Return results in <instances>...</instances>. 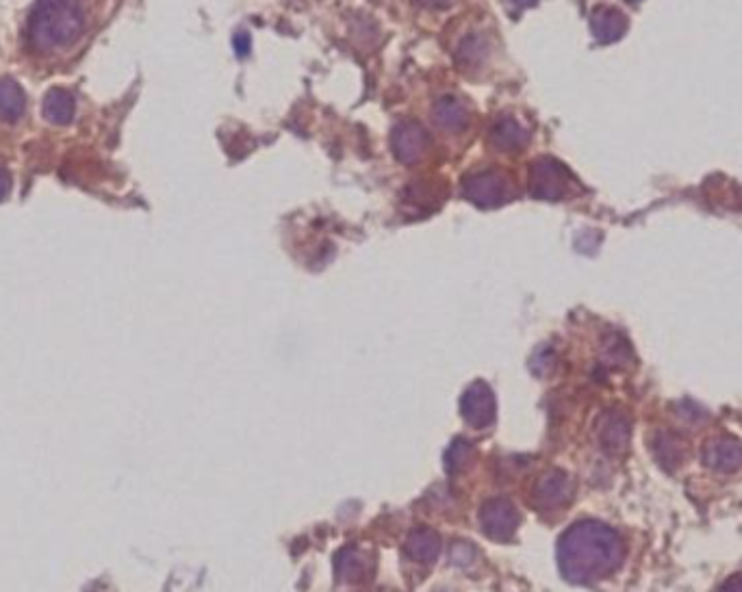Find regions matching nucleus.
<instances>
[{
	"label": "nucleus",
	"mask_w": 742,
	"mask_h": 592,
	"mask_svg": "<svg viewBox=\"0 0 742 592\" xmlns=\"http://www.w3.org/2000/svg\"><path fill=\"white\" fill-rule=\"evenodd\" d=\"M625 558V543L606 523H573L558 540L560 571L573 584H593L610 577Z\"/></svg>",
	"instance_id": "f257e3e1"
},
{
	"label": "nucleus",
	"mask_w": 742,
	"mask_h": 592,
	"mask_svg": "<svg viewBox=\"0 0 742 592\" xmlns=\"http://www.w3.org/2000/svg\"><path fill=\"white\" fill-rule=\"evenodd\" d=\"M85 33V9L81 0H37L29 24V46L50 55L66 50Z\"/></svg>",
	"instance_id": "f03ea898"
},
{
	"label": "nucleus",
	"mask_w": 742,
	"mask_h": 592,
	"mask_svg": "<svg viewBox=\"0 0 742 592\" xmlns=\"http://www.w3.org/2000/svg\"><path fill=\"white\" fill-rule=\"evenodd\" d=\"M463 193L469 202L478 204L480 209L502 207L510 198V180L495 170L469 174L463 180Z\"/></svg>",
	"instance_id": "7ed1b4c3"
},
{
	"label": "nucleus",
	"mask_w": 742,
	"mask_h": 592,
	"mask_svg": "<svg viewBox=\"0 0 742 592\" xmlns=\"http://www.w3.org/2000/svg\"><path fill=\"white\" fill-rule=\"evenodd\" d=\"M519 510L513 501L506 497L489 499L480 510V525L484 534L497 543H508L519 530Z\"/></svg>",
	"instance_id": "20e7f679"
},
{
	"label": "nucleus",
	"mask_w": 742,
	"mask_h": 592,
	"mask_svg": "<svg viewBox=\"0 0 742 592\" xmlns=\"http://www.w3.org/2000/svg\"><path fill=\"white\" fill-rule=\"evenodd\" d=\"M571 176L567 167H562L554 159H539L530 172V191L536 198L560 200L567 196Z\"/></svg>",
	"instance_id": "39448f33"
},
{
	"label": "nucleus",
	"mask_w": 742,
	"mask_h": 592,
	"mask_svg": "<svg viewBox=\"0 0 742 592\" xmlns=\"http://www.w3.org/2000/svg\"><path fill=\"white\" fill-rule=\"evenodd\" d=\"M495 395L491 386L478 380L460 397V415L473 428H489L495 421Z\"/></svg>",
	"instance_id": "423d86ee"
},
{
	"label": "nucleus",
	"mask_w": 742,
	"mask_h": 592,
	"mask_svg": "<svg viewBox=\"0 0 742 592\" xmlns=\"http://www.w3.org/2000/svg\"><path fill=\"white\" fill-rule=\"evenodd\" d=\"M428 144H430V139H428L426 128L419 122H400L393 128L391 148L395 152V157L406 165H413L424 159Z\"/></svg>",
	"instance_id": "0eeeda50"
},
{
	"label": "nucleus",
	"mask_w": 742,
	"mask_h": 592,
	"mask_svg": "<svg viewBox=\"0 0 742 592\" xmlns=\"http://www.w3.org/2000/svg\"><path fill=\"white\" fill-rule=\"evenodd\" d=\"M701 458L716 473H734L742 467V443L732 436H714L703 445Z\"/></svg>",
	"instance_id": "6e6552de"
},
{
	"label": "nucleus",
	"mask_w": 742,
	"mask_h": 592,
	"mask_svg": "<svg viewBox=\"0 0 742 592\" xmlns=\"http://www.w3.org/2000/svg\"><path fill=\"white\" fill-rule=\"evenodd\" d=\"M597 441L604 452L612 456H621L628 452L630 447V421L623 413L610 410V413L601 415L597 423Z\"/></svg>",
	"instance_id": "1a4fd4ad"
},
{
	"label": "nucleus",
	"mask_w": 742,
	"mask_h": 592,
	"mask_svg": "<svg viewBox=\"0 0 742 592\" xmlns=\"http://www.w3.org/2000/svg\"><path fill=\"white\" fill-rule=\"evenodd\" d=\"M536 504L543 510H558L567 506L573 497V482L567 473L549 471L541 475L539 482L534 486Z\"/></svg>",
	"instance_id": "9d476101"
},
{
	"label": "nucleus",
	"mask_w": 742,
	"mask_h": 592,
	"mask_svg": "<svg viewBox=\"0 0 742 592\" xmlns=\"http://www.w3.org/2000/svg\"><path fill=\"white\" fill-rule=\"evenodd\" d=\"M408 556L417 562L432 564L441 553V536L430 527H415L406 540Z\"/></svg>",
	"instance_id": "9b49d317"
},
{
	"label": "nucleus",
	"mask_w": 742,
	"mask_h": 592,
	"mask_svg": "<svg viewBox=\"0 0 742 592\" xmlns=\"http://www.w3.org/2000/svg\"><path fill=\"white\" fill-rule=\"evenodd\" d=\"M591 29L599 42H614L628 29V20L617 9L599 7L591 16Z\"/></svg>",
	"instance_id": "f8f14e48"
},
{
	"label": "nucleus",
	"mask_w": 742,
	"mask_h": 592,
	"mask_svg": "<svg viewBox=\"0 0 742 592\" xmlns=\"http://www.w3.org/2000/svg\"><path fill=\"white\" fill-rule=\"evenodd\" d=\"M491 139H493L495 148H500L504 152H515L526 146L528 133L523 131L521 124L515 118H508V115H504V118H500L493 124Z\"/></svg>",
	"instance_id": "ddd939ff"
},
{
	"label": "nucleus",
	"mask_w": 742,
	"mask_h": 592,
	"mask_svg": "<svg viewBox=\"0 0 742 592\" xmlns=\"http://www.w3.org/2000/svg\"><path fill=\"white\" fill-rule=\"evenodd\" d=\"M74 111H76L74 96L70 92H66V89L55 87L46 94V98H44V118L48 122H53L57 126H66L68 122H72Z\"/></svg>",
	"instance_id": "4468645a"
},
{
	"label": "nucleus",
	"mask_w": 742,
	"mask_h": 592,
	"mask_svg": "<svg viewBox=\"0 0 742 592\" xmlns=\"http://www.w3.org/2000/svg\"><path fill=\"white\" fill-rule=\"evenodd\" d=\"M434 122H437L443 131L458 133L469 124V111L460 100L443 98L434 105Z\"/></svg>",
	"instance_id": "2eb2a0df"
},
{
	"label": "nucleus",
	"mask_w": 742,
	"mask_h": 592,
	"mask_svg": "<svg viewBox=\"0 0 742 592\" xmlns=\"http://www.w3.org/2000/svg\"><path fill=\"white\" fill-rule=\"evenodd\" d=\"M27 109L24 89L14 79H0V120L16 122Z\"/></svg>",
	"instance_id": "dca6fc26"
},
{
	"label": "nucleus",
	"mask_w": 742,
	"mask_h": 592,
	"mask_svg": "<svg viewBox=\"0 0 742 592\" xmlns=\"http://www.w3.org/2000/svg\"><path fill=\"white\" fill-rule=\"evenodd\" d=\"M369 571V562L361 551L354 547H345L337 556V573L343 582H358Z\"/></svg>",
	"instance_id": "f3484780"
},
{
	"label": "nucleus",
	"mask_w": 742,
	"mask_h": 592,
	"mask_svg": "<svg viewBox=\"0 0 742 592\" xmlns=\"http://www.w3.org/2000/svg\"><path fill=\"white\" fill-rule=\"evenodd\" d=\"M473 456H476V449H473V445L465 439H456L450 449L445 452V469L450 473H460L465 471L471 462H473Z\"/></svg>",
	"instance_id": "a211bd4d"
},
{
	"label": "nucleus",
	"mask_w": 742,
	"mask_h": 592,
	"mask_svg": "<svg viewBox=\"0 0 742 592\" xmlns=\"http://www.w3.org/2000/svg\"><path fill=\"white\" fill-rule=\"evenodd\" d=\"M656 445H660L656 447V456L664 467H667V460H671V469H675L684 460V447L673 434H662Z\"/></svg>",
	"instance_id": "6ab92c4d"
},
{
	"label": "nucleus",
	"mask_w": 742,
	"mask_h": 592,
	"mask_svg": "<svg viewBox=\"0 0 742 592\" xmlns=\"http://www.w3.org/2000/svg\"><path fill=\"white\" fill-rule=\"evenodd\" d=\"M486 53H489V46H486L484 37L480 35H469L458 48V57L465 63H480L486 57Z\"/></svg>",
	"instance_id": "aec40b11"
},
{
	"label": "nucleus",
	"mask_w": 742,
	"mask_h": 592,
	"mask_svg": "<svg viewBox=\"0 0 742 592\" xmlns=\"http://www.w3.org/2000/svg\"><path fill=\"white\" fill-rule=\"evenodd\" d=\"M473 560H476V551H473L471 545H467V543H456V545L452 547V562H454V564L467 566V564H471Z\"/></svg>",
	"instance_id": "412c9836"
},
{
	"label": "nucleus",
	"mask_w": 742,
	"mask_h": 592,
	"mask_svg": "<svg viewBox=\"0 0 742 592\" xmlns=\"http://www.w3.org/2000/svg\"><path fill=\"white\" fill-rule=\"evenodd\" d=\"M233 44H235V50H237L239 57H246L250 53V35L248 33H237Z\"/></svg>",
	"instance_id": "4be33fe9"
},
{
	"label": "nucleus",
	"mask_w": 742,
	"mask_h": 592,
	"mask_svg": "<svg viewBox=\"0 0 742 592\" xmlns=\"http://www.w3.org/2000/svg\"><path fill=\"white\" fill-rule=\"evenodd\" d=\"M11 191V174L7 170H0V202H3Z\"/></svg>",
	"instance_id": "5701e85b"
},
{
	"label": "nucleus",
	"mask_w": 742,
	"mask_h": 592,
	"mask_svg": "<svg viewBox=\"0 0 742 592\" xmlns=\"http://www.w3.org/2000/svg\"><path fill=\"white\" fill-rule=\"evenodd\" d=\"M719 592H742V575H736L732 579H727L723 588Z\"/></svg>",
	"instance_id": "b1692460"
},
{
	"label": "nucleus",
	"mask_w": 742,
	"mask_h": 592,
	"mask_svg": "<svg viewBox=\"0 0 742 592\" xmlns=\"http://www.w3.org/2000/svg\"><path fill=\"white\" fill-rule=\"evenodd\" d=\"M415 3L424 5V7H434V9H441V7H447L452 3V0H415Z\"/></svg>",
	"instance_id": "393cba45"
},
{
	"label": "nucleus",
	"mask_w": 742,
	"mask_h": 592,
	"mask_svg": "<svg viewBox=\"0 0 742 592\" xmlns=\"http://www.w3.org/2000/svg\"><path fill=\"white\" fill-rule=\"evenodd\" d=\"M513 3H517V5H521V7H528V5H534L536 0H513Z\"/></svg>",
	"instance_id": "a878e982"
}]
</instances>
